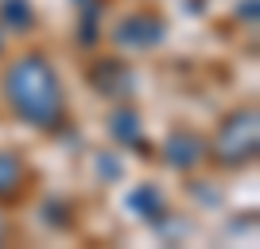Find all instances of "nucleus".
<instances>
[{
	"mask_svg": "<svg viewBox=\"0 0 260 249\" xmlns=\"http://www.w3.org/2000/svg\"><path fill=\"white\" fill-rule=\"evenodd\" d=\"M4 94H8L12 109L31 125H54L58 113H62L58 78L39 54H27V59H20L12 66L8 78H4Z\"/></svg>",
	"mask_w": 260,
	"mask_h": 249,
	"instance_id": "f257e3e1",
	"label": "nucleus"
},
{
	"mask_svg": "<svg viewBox=\"0 0 260 249\" xmlns=\"http://www.w3.org/2000/svg\"><path fill=\"white\" fill-rule=\"evenodd\" d=\"M20 183V160L8 156V152H0V195H12Z\"/></svg>",
	"mask_w": 260,
	"mask_h": 249,
	"instance_id": "7ed1b4c3",
	"label": "nucleus"
},
{
	"mask_svg": "<svg viewBox=\"0 0 260 249\" xmlns=\"http://www.w3.org/2000/svg\"><path fill=\"white\" fill-rule=\"evenodd\" d=\"M252 148H256V117H252V113H241V117H233L225 129H221L217 152H221V160L237 163V160H245V156H252Z\"/></svg>",
	"mask_w": 260,
	"mask_h": 249,
	"instance_id": "f03ea898",
	"label": "nucleus"
}]
</instances>
